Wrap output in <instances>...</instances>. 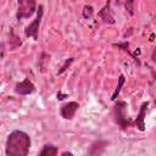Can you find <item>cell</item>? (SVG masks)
Wrapping results in <instances>:
<instances>
[{
	"mask_svg": "<svg viewBox=\"0 0 156 156\" xmlns=\"http://www.w3.org/2000/svg\"><path fill=\"white\" fill-rule=\"evenodd\" d=\"M32 146V140L29 134L23 130H12L7 139L5 146V154L7 156H27Z\"/></svg>",
	"mask_w": 156,
	"mask_h": 156,
	"instance_id": "1",
	"label": "cell"
},
{
	"mask_svg": "<svg viewBox=\"0 0 156 156\" xmlns=\"http://www.w3.org/2000/svg\"><path fill=\"white\" fill-rule=\"evenodd\" d=\"M126 108H127V102L121 100H117V102L113 106V119L115 123L118 127H121V129H127L128 127L133 126V121L127 118Z\"/></svg>",
	"mask_w": 156,
	"mask_h": 156,
	"instance_id": "2",
	"label": "cell"
},
{
	"mask_svg": "<svg viewBox=\"0 0 156 156\" xmlns=\"http://www.w3.org/2000/svg\"><path fill=\"white\" fill-rule=\"evenodd\" d=\"M37 0H17L16 18L18 21L28 18L37 12Z\"/></svg>",
	"mask_w": 156,
	"mask_h": 156,
	"instance_id": "3",
	"label": "cell"
},
{
	"mask_svg": "<svg viewBox=\"0 0 156 156\" xmlns=\"http://www.w3.org/2000/svg\"><path fill=\"white\" fill-rule=\"evenodd\" d=\"M35 18L24 29V35L27 38H33V40H38V34H39V27L43 20V15H44V6L39 5V7L37 9L35 12Z\"/></svg>",
	"mask_w": 156,
	"mask_h": 156,
	"instance_id": "4",
	"label": "cell"
},
{
	"mask_svg": "<svg viewBox=\"0 0 156 156\" xmlns=\"http://www.w3.org/2000/svg\"><path fill=\"white\" fill-rule=\"evenodd\" d=\"M15 93L17 95H22V96H26V95H29V94H33L35 91V85L33 84V82L29 79V78H24L22 82H18L15 88H13Z\"/></svg>",
	"mask_w": 156,
	"mask_h": 156,
	"instance_id": "5",
	"label": "cell"
},
{
	"mask_svg": "<svg viewBox=\"0 0 156 156\" xmlns=\"http://www.w3.org/2000/svg\"><path fill=\"white\" fill-rule=\"evenodd\" d=\"M78 108H79V104L77 101H68L60 107L61 117L65 119H72L76 112L78 111Z\"/></svg>",
	"mask_w": 156,
	"mask_h": 156,
	"instance_id": "6",
	"label": "cell"
},
{
	"mask_svg": "<svg viewBox=\"0 0 156 156\" xmlns=\"http://www.w3.org/2000/svg\"><path fill=\"white\" fill-rule=\"evenodd\" d=\"M98 17L101 18L104 23H107V24H115L116 23V20L113 17L112 9H111V0H107L106 4L101 7V10L98 12Z\"/></svg>",
	"mask_w": 156,
	"mask_h": 156,
	"instance_id": "7",
	"label": "cell"
},
{
	"mask_svg": "<svg viewBox=\"0 0 156 156\" xmlns=\"http://www.w3.org/2000/svg\"><path fill=\"white\" fill-rule=\"evenodd\" d=\"M147 107H149V101H144L140 105V110H139V113H138L136 118L133 121V126L135 128H138L140 132L145 130V116H146Z\"/></svg>",
	"mask_w": 156,
	"mask_h": 156,
	"instance_id": "8",
	"label": "cell"
},
{
	"mask_svg": "<svg viewBox=\"0 0 156 156\" xmlns=\"http://www.w3.org/2000/svg\"><path fill=\"white\" fill-rule=\"evenodd\" d=\"M113 46H116V48H118V49H122L123 51H126L129 56H132V58L136 62V65L138 66H140V60H139V54H140V49L138 48V49H135V51L134 52H130L129 51V43L128 41H121V43H113L112 44Z\"/></svg>",
	"mask_w": 156,
	"mask_h": 156,
	"instance_id": "9",
	"label": "cell"
},
{
	"mask_svg": "<svg viewBox=\"0 0 156 156\" xmlns=\"http://www.w3.org/2000/svg\"><path fill=\"white\" fill-rule=\"evenodd\" d=\"M107 144H108V141L102 140V139H98L90 145V147L88 150V154L89 155H101V154H104Z\"/></svg>",
	"mask_w": 156,
	"mask_h": 156,
	"instance_id": "10",
	"label": "cell"
},
{
	"mask_svg": "<svg viewBox=\"0 0 156 156\" xmlns=\"http://www.w3.org/2000/svg\"><path fill=\"white\" fill-rule=\"evenodd\" d=\"M23 41L22 39L15 33L13 28H10V33H9V45H10V50H15L20 46H22Z\"/></svg>",
	"mask_w": 156,
	"mask_h": 156,
	"instance_id": "11",
	"label": "cell"
},
{
	"mask_svg": "<svg viewBox=\"0 0 156 156\" xmlns=\"http://www.w3.org/2000/svg\"><path fill=\"white\" fill-rule=\"evenodd\" d=\"M57 154H58V149L54 144H45L39 152L40 156H56Z\"/></svg>",
	"mask_w": 156,
	"mask_h": 156,
	"instance_id": "12",
	"label": "cell"
},
{
	"mask_svg": "<svg viewBox=\"0 0 156 156\" xmlns=\"http://www.w3.org/2000/svg\"><path fill=\"white\" fill-rule=\"evenodd\" d=\"M124 82H126L124 74H119L118 80H117V87L115 88V90H113V93H112V95H111V100H112V101H116V99L118 98V95H119V93H121V89H122Z\"/></svg>",
	"mask_w": 156,
	"mask_h": 156,
	"instance_id": "13",
	"label": "cell"
},
{
	"mask_svg": "<svg viewBox=\"0 0 156 156\" xmlns=\"http://www.w3.org/2000/svg\"><path fill=\"white\" fill-rule=\"evenodd\" d=\"M82 16L85 20H90L94 16V7L91 5H84L82 10Z\"/></svg>",
	"mask_w": 156,
	"mask_h": 156,
	"instance_id": "14",
	"label": "cell"
},
{
	"mask_svg": "<svg viewBox=\"0 0 156 156\" xmlns=\"http://www.w3.org/2000/svg\"><path fill=\"white\" fill-rule=\"evenodd\" d=\"M74 61V57H69V58H66L65 60V62H63V65L61 66V68L58 69V72H57V74H62L65 71H67V68L71 66V63Z\"/></svg>",
	"mask_w": 156,
	"mask_h": 156,
	"instance_id": "15",
	"label": "cell"
},
{
	"mask_svg": "<svg viewBox=\"0 0 156 156\" xmlns=\"http://www.w3.org/2000/svg\"><path fill=\"white\" fill-rule=\"evenodd\" d=\"M134 0H126V4H124V6H126V10H127V12L130 15V16H133L135 12H134Z\"/></svg>",
	"mask_w": 156,
	"mask_h": 156,
	"instance_id": "16",
	"label": "cell"
},
{
	"mask_svg": "<svg viewBox=\"0 0 156 156\" xmlns=\"http://www.w3.org/2000/svg\"><path fill=\"white\" fill-rule=\"evenodd\" d=\"M56 96H57V100H63L65 98H67V94H63L62 91H58L56 94Z\"/></svg>",
	"mask_w": 156,
	"mask_h": 156,
	"instance_id": "17",
	"label": "cell"
},
{
	"mask_svg": "<svg viewBox=\"0 0 156 156\" xmlns=\"http://www.w3.org/2000/svg\"><path fill=\"white\" fill-rule=\"evenodd\" d=\"M4 56H5V43L2 41L1 43V55H0V57L4 58Z\"/></svg>",
	"mask_w": 156,
	"mask_h": 156,
	"instance_id": "18",
	"label": "cell"
},
{
	"mask_svg": "<svg viewBox=\"0 0 156 156\" xmlns=\"http://www.w3.org/2000/svg\"><path fill=\"white\" fill-rule=\"evenodd\" d=\"M151 60L154 61V62H156V46L154 48V50H152V54H151Z\"/></svg>",
	"mask_w": 156,
	"mask_h": 156,
	"instance_id": "19",
	"label": "cell"
},
{
	"mask_svg": "<svg viewBox=\"0 0 156 156\" xmlns=\"http://www.w3.org/2000/svg\"><path fill=\"white\" fill-rule=\"evenodd\" d=\"M61 155H62V156H67V155H68V156H73V152H71V151H63Z\"/></svg>",
	"mask_w": 156,
	"mask_h": 156,
	"instance_id": "20",
	"label": "cell"
},
{
	"mask_svg": "<svg viewBox=\"0 0 156 156\" xmlns=\"http://www.w3.org/2000/svg\"><path fill=\"white\" fill-rule=\"evenodd\" d=\"M116 4H119V0H116Z\"/></svg>",
	"mask_w": 156,
	"mask_h": 156,
	"instance_id": "21",
	"label": "cell"
}]
</instances>
